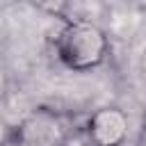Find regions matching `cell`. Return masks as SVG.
Masks as SVG:
<instances>
[{"instance_id":"cell-1","label":"cell","mask_w":146,"mask_h":146,"mask_svg":"<svg viewBox=\"0 0 146 146\" xmlns=\"http://www.w3.org/2000/svg\"><path fill=\"white\" fill-rule=\"evenodd\" d=\"M57 59L71 71H89L105 62L107 57V36L105 32L84 21L66 23L55 41Z\"/></svg>"},{"instance_id":"cell-2","label":"cell","mask_w":146,"mask_h":146,"mask_svg":"<svg viewBox=\"0 0 146 146\" xmlns=\"http://www.w3.org/2000/svg\"><path fill=\"white\" fill-rule=\"evenodd\" d=\"M68 137L64 119L48 110H32L11 130V146H64Z\"/></svg>"},{"instance_id":"cell-3","label":"cell","mask_w":146,"mask_h":146,"mask_svg":"<svg viewBox=\"0 0 146 146\" xmlns=\"http://www.w3.org/2000/svg\"><path fill=\"white\" fill-rule=\"evenodd\" d=\"M87 132L96 146H121L128 137V116L119 107H100L89 116Z\"/></svg>"},{"instance_id":"cell-4","label":"cell","mask_w":146,"mask_h":146,"mask_svg":"<svg viewBox=\"0 0 146 146\" xmlns=\"http://www.w3.org/2000/svg\"><path fill=\"white\" fill-rule=\"evenodd\" d=\"M68 2H71V0H30V5H32L34 9H39L41 14L55 16V18H59V16L68 9Z\"/></svg>"},{"instance_id":"cell-5","label":"cell","mask_w":146,"mask_h":146,"mask_svg":"<svg viewBox=\"0 0 146 146\" xmlns=\"http://www.w3.org/2000/svg\"><path fill=\"white\" fill-rule=\"evenodd\" d=\"M137 68H139V75H141V80L146 82V48H144V50H141V55H139Z\"/></svg>"},{"instance_id":"cell-6","label":"cell","mask_w":146,"mask_h":146,"mask_svg":"<svg viewBox=\"0 0 146 146\" xmlns=\"http://www.w3.org/2000/svg\"><path fill=\"white\" fill-rule=\"evenodd\" d=\"M5 91H7V75H5V71L0 68V98L5 96Z\"/></svg>"}]
</instances>
